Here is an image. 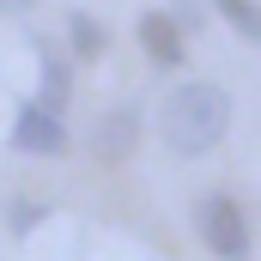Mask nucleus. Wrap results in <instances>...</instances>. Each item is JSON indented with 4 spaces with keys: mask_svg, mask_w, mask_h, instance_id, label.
<instances>
[{
    "mask_svg": "<svg viewBox=\"0 0 261 261\" xmlns=\"http://www.w3.org/2000/svg\"><path fill=\"white\" fill-rule=\"evenodd\" d=\"M140 49L158 67H182V31L170 12H140Z\"/></svg>",
    "mask_w": 261,
    "mask_h": 261,
    "instance_id": "5",
    "label": "nucleus"
},
{
    "mask_svg": "<svg viewBox=\"0 0 261 261\" xmlns=\"http://www.w3.org/2000/svg\"><path fill=\"white\" fill-rule=\"evenodd\" d=\"M12 146L18 152H67V128L61 116H49L43 103H18V116H12Z\"/></svg>",
    "mask_w": 261,
    "mask_h": 261,
    "instance_id": "3",
    "label": "nucleus"
},
{
    "mask_svg": "<svg viewBox=\"0 0 261 261\" xmlns=\"http://www.w3.org/2000/svg\"><path fill=\"white\" fill-rule=\"evenodd\" d=\"M134 140H140V110L134 103H122V110H110L103 122H97V134H91V152L103 158V164H116V158H128Z\"/></svg>",
    "mask_w": 261,
    "mask_h": 261,
    "instance_id": "4",
    "label": "nucleus"
},
{
    "mask_svg": "<svg viewBox=\"0 0 261 261\" xmlns=\"http://www.w3.org/2000/svg\"><path fill=\"white\" fill-rule=\"evenodd\" d=\"M37 0H0V18H18V12H31Z\"/></svg>",
    "mask_w": 261,
    "mask_h": 261,
    "instance_id": "10",
    "label": "nucleus"
},
{
    "mask_svg": "<svg viewBox=\"0 0 261 261\" xmlns=\"http://www.w3.org/2000/svg\"><path fill=\"white\" fill-rule=\"evenodd\" d=\"M67 37H73V55H85V61L103 55V31H97L91 12H73V18H67Z\"/></svg>",
    "mask_w": 261,
    "mask_h": 261,
    "instance_id": "8",
    "label": "nucleus"
},
{
    "mask_svg": "<svg viewBox=\"0 0 261 261\" xmlns=\"http://www.w3.org/2000/svg\"><path fill=\"white\" fill-rule=\"evenodd\" d=\"M67 97H73V73H67V61H61V55H43V97H37V103H43L49 116H61Z\"/></svg>",
    "mask_w": 261,
    "mask_h": 261,
    "instance_id": "6",
    "label": "nucleus"
},
{
    "mask_svg": "<svg viewBox=\"0 0 261 261\" xmlns=\"http://www.w3.org/2000/svg\"><path fill=\"white\" fill-rule=\"evenodd\" d=\"M37 219H43V206H37V200H12V206H6V231H31Z\"/></svg>",
    "mask_w": 261,
    "mask_h": 261,
    "instance_id": "9",
    "label": "nucleus"
},
{
    "mask_svg": "<svg viewBox=\"0 0 261 261\" xmlns=\"http://www.w3.org/2000/svg\"><path fill=\"white\" fill-rule=\"evenodd\" d=\"M195 231L213 249V261H249V213L231 195H200L195 200Z\"/></svg>",
    "mask_w": 261,
    "mask_h": 261,
    "instance_id": "2",
    "label": "nucleus"
},
{
    "mask_svg": "<svg viewBox=\"0 0 261 261\" xmlns=\"http://www.w3.org/2000/svg\"><path fill=\"white\" fill-rule=\"evenodd\" d=\"M231 128V91L213 85V79H195V85H176L164 97V146L182 152V158H200L213 152Z\"/></svg>",
    "mask_w": 261,
    "mask_h": 261,
    "instance_id": "1",
    "label": "nucleus"
},
{
    "mask_svg": "<svg viewBox=\"0 0 261 261\" xmlns=\"http://www.w3.org/2000/svg\"><path fill=\"white\" fill-rule=\"evenodd\" d=\"M213 6H219V18H231L237 37H249V43L261 37V6L255 0H213Z\"/></svg>",
    "mask_w": 261,
    "mask_h": 261,
    "instance_id": "7",
    "label": "nucleus"
}]
</instances>
